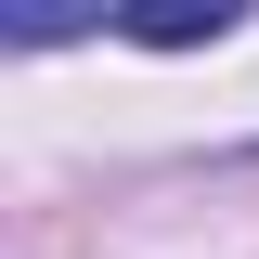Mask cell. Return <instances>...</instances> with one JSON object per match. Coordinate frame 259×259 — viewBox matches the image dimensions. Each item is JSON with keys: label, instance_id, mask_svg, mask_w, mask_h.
Here are the masks:
<instances>
[{"label": "cell", "instance_id": "cell-1", "mask_svg": "<svg viewBox=\"0 0 259 259\" xmlns=\"http://www.w3.org/2000/svg\"><path fill=\"white\" fill-rule=\"evenodd\" d=\"M117 39H143V52H194V39H233V0H221V13H194V0H182V13H117Z\"/></svg>", "mask_w": 259, "mask_h": 259}]
</instances>
